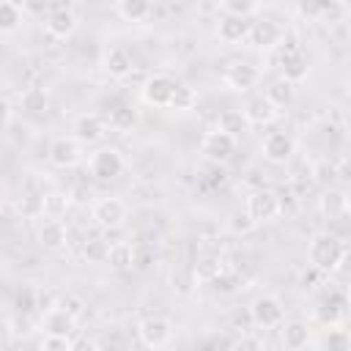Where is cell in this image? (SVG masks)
Segmentation results:
<instances>
[{
  "instance_id": "obj_1",
  "label": "cell",
  "mask_w": 351,
  "mask_h": 351,
  "mask_svg": "<svg viewBox=\"0 0 351 351\" xmlns=\"http://www.w3.org/2000/svg\"><path fill=\"white\" fill-rule=\"evenodd\" d=\"M346 241L335 233H315L307 244V258H310V266L318 271V274H332L343 266L346 261Z\"/></svg>"
},
{
  "instance_id": "obj_2",
  "label": "cell",
  "mask_w": 351,
  "mask_h": 351,
  "mask_svg": "<svg viewBox=\"0 0 351 351\" xmlns=\"http://www.w3.org/2000/svg\"><path fill=\"white\" fill-rule=\"evenodd\" d=\"M77 11L71 3H49V11L44 16V30L49 38H58V41H66L77 33Z\"/></svg>"
},
{
  "instance_id": "obj_3",
  "label": "cell",
  "mask_w": 351,
  "mask_h": 351,
  "mask_svg": "<svg viewBox=\"0 0 351 351\" xmlns=\"http://www.w3.org/2000/svg\"><path fill=\"white\" fill-rule=\"evenodd\" d=\"M280 208H282L280 195H277L274 189L258 186V189H252V192L247 195V208H244V211H247V217L252 219V225L258 228V225H266V222L277 219Z\"/></svg>"
},
{
  "instance_id": "obj_4",
  "label": "cell",
  "mask_w": 351,
  "mask_h": 351,
  "mask_svg": "<svg viewBox=\"0 0 351 351\" xmlns=\"http://www.w3.org/2000/svg\"><path fill=\"white\" fill-rule=\"evenodd\" d=\"M137 337L145 348L162 351L173 340V324L165 315H145V318L137 321Z\"/></svg>"
},
{
  "instance_id": "obj_5",
  "label": "cell",
  "mask_w": 351,
  "mask_h": 351,
  "mask_svg": "<svg viewBox=\"0 0 351 351\" xmlns=\"http://www.w3.org/2000/svg\"><path fill=\"white\" fill-rule=\"evenodd\" d=\"M88 170H90V176L96 181H112V178H118L126 170V159H123V154L118 148L104 145V148H99V151L90 154Z\"/></svg>"
},
{
  "instance_id": "obj_6",
  "label": "cell",
  "mask_w": 351,
  "mask_h": 351,
  "mask_svg": "<svg viewBox=\"0 0 351 351\" xmlns=\"http://www.w3.org/2000/svg\"><path fill=\"white\" fill-rule=\"evenodd\" d=\"M93 222L99 225V228H104V230H115V228H121L123 222H126V217H129V206L121 200V197H115V195H107V197H99L96 203H93Z\"/></svg>"
},
{
  "instance_id": "obj_7",
  "label": "cell",
  "mask_w": 351,
  "mask_h": 351,
  "mask_svg": "<svg viewBox=\"0 0 351 351\" xmlns=\"http://www.w3.org/2000/svg\"><path fill=\"white\" fill-rule=\"evenodd\" d=\"M250 318H252V324L261 326V329H274V326H280V324L285 321V307H282V302H280L277 296L263 293V296L252 299V304H250Z\"/></svg>"
},
{
  "instance_id": "obj_8",
  "label": "cell",
  "mask_w": 351,
  "mask_h": 351,
  "mask_svg": "<svg viewBox=\"0 0 351 351\" xmlns=\"http://www.w3.org/2000/svg\"><path fill=\"white\" fill-rule=\"evenodd\" d=\"M222 80H225V85H228L230 90L247 93V90L258 88V82H261V69H258L255 63H250V60H233V63H228Z\"/></svg>"
},
{
  "instance_id": "obj_9",
  "label": "cell",
  "mask_w": 351,
  "mask_h": 351,
  "mask_svg": "<svg viewBox=\"0 0 351 351\" xmlns=\"http://www.w3.org/2000/svg\"><path fill=\"white\" fill-rule=\"evenodd\" d=\"M47 159L58 170H71L82 162V145L74 137H55L47 148Z\"/></svg>"
},
{
  "instance_id": "obj_10",
  "label": "cell",
  "mask_w": 351,
  "mask_h": 351,
  "mask_svg": "<svg viewBox=\"0 0 351 351\" xmlns=\"http://www.w3.org/2000/svg\"><path fill=\"white\" fill-rule=\"evenodd\" d=\"M176 80L173 77H167V74H151L145 82H143V88H140V96H143V101L148 104V107H170V99H173V93H176Z\"/></svg>"
},
{
  "instance_id": "obj_11",
  "label": "cell",
  "mask_w": 351,
  "mask_h": 351,
  "mask_svg": "<svg viewBox=\"0 0 351 351\" xmlns=\"http://www.w3.org/2000/svg\"><path fill=\"white\" fill-rule=\"evenodd\" d=\"M236 143H239V140H233V137H228V134L211 129V132H206L203 140H200V154H203L208 162H214V165H225V162L233 159Z\"/></svg>"
},
{
  "instance_id": "obj_12",
  "label": "cell",
  "mask_w": 351,
  "mask_h": 351,
  "mask_svg": "<svg viewBox=\"0 0 351 351\" xmlns=\"http://www.w3.org/2000/svg\"><path fill=\"white\" fill-rule=\"evenodd\" d=\"M247 41L255 49H274V47L282 44V27L274 19H269V16H261V19L250 22Z\"/></svg>"
},
{
  "instance_id": "obj_13",
  "label": "cell",
  "mask_w": 351,
  "mask_h": 351,
  "mask_svg": "<svg viewBox=\"0 0 351 351\" xmlns=\"http://www.w3.org/2000/svg\"><path fill=\"white\" fill-rule=\"evenodd\" d=\"M261 151H263V159H269L271 165H285L296 154V140L288 132H269L261 143Z\"/></svg>"
},
{
  "instance_id": "obj_14",
  "label": "cell",
  "mask_w": 351,
  "mask_h": 351,
  "mask_svg": "<svg viewBox=\"0 0 351 351\" xmlns=\"http://www.w3.org/2000/svg\"><path fill=\"white\" fill-rule=\"evenodd\" d=\"M288 47H282V55H280V69H282V80H288L291 85H296V82H302L304 77H307V71H310V66H307V58H304V52L293 44V41H285Z\"/></svg>"
},
{
  "instance_id": "obj_15",
  "label": "cell",
  "mask_w": 351,
  "mask_h": 351,
  "mask_svg": "<svg viewBox=\"0 0 351 351\" xmlns=\"http://www.w3.org/2000/svg\"><path fill=\"white\" fill-rule=\"evenodd\" d=\"M36 241H38L44 250L58 252V250L66 247V241H69V230H66V225H63L60 219L47 217V219H41L38 228H36Z\"/></svg>"
},
{
  "instance_id": "obj_16",
  "label": "cell",
  "mask_w": 351,
  "mask_h": 351,
  "mask_svg": "<svg viewBox=\"0 0 351 351\" xmlns=\"http://www.w3.org/2000/svg\"><path fill=\"white\" fill-rule=\"evenodd\" d=\"M107 134V121L99 112H82L74 121V140L82 143H99Z\"/></svg>"
},
{
  "instance_id": "obj_17",
  "label": "cell",
  "mask_w": 351,
  "mask_h": 351,
  "mask_svg": "<svg viewBox=\"0 0 351 351\" xmlns=\"http://www.w3.org/2000/svg\"><path fill=\"white\" fill-rule=\"evenodd\" d=\"M41 329H44L47 337H66V340H71V335H74V329H77V321H74L71 315H66L60 307L52 304V307L44 313V318H41Z\"/></svg>"
},
{
  "instance_id": "obj_18",
  "label": "cell",
  "mask_w": 351,
  "mask_h": 351,
  "mask_svg": "<svg viewBox=\"0 0 351 351\" xmlns=\"http://www.w3.org/2000/svg\"><path fill=\"white\" fill-rule=\"evenodd\" d=\"M280 340H282V348L285 351H304L307 343H310V326H307V321H302V318L282 321L280 324Z\"/></svg>"
},
{
  "instance_id": "obj_19",
  "label": "cell",
  "mask_w": 351,
  "mask_h": 351,
  "mask_svg": "<svg viewBox=\"0 0 351 351\" xmlns=\"http://www.w3.org/2000/svg\"><path fill=\"white\" fill-rule=\"evenodd\" d=\"M101 69H104L110 77H115V80L126 77V74L132 71V52H129L126 47H121V44L107 47L104 55H101Z\"/></svg>"
},
{
  "instance_id": "obj_20",
  "label": "cell",
  "mask_w": 351,
  "mask_h": 351,
  "mask_svg": "<svg viewBox=\"0 0 351 351\" xmlns=\"http://www.w3.org/2000/svg\"><path fill=\"white\" fill-rule=\"evenodd\" d=\"M343 315H346V293H340V291H332V293L324 296V302L315 307V318H318L321 324H326L329 329L337 326V324L343 321Z\"/></svg>"
},
{
  "instance_id": "obj_21",
  "label": "cell",
  "mask_w": 351,
  "mask_h": 351,
  "mask_svg": "<svg viewBox=\"0 0 351 351\" xmlns=\"http://www.w3.org/2000/svg\"><path fill=\"white\" fill-rule=\"evenodd\" d=\"M318 211L326 217V219H343L348 214V192L346 189H326L318 200Z\"/></svg>"
},
{
  "instance_id": "obj_22",
  "label": "cell",
  "mask_w": 351,
  "mask_h": 351,
  "mask_svg": "<svg viewBox=\"0 0 351 351\" xmlns=\"http://www.w3.org/2000/svg\"><path fill=\"white\" fill-rule=\"evenodd\" d=\"M247 33H250V19L219 16V22H217V38L222 44H241V41H247Z\"/></svg>"
},
{
  "instance_id": "obj_23",
  "label": "cell",
  "mask_w": 351,
  "mask_h": 351,
  "mask_svg": "<svg viewBox=\"0 0 351 351\" xmlns=\"http://www.w3.org/2000/svg\"><path fill=\"white\" fill-rule=\"evenodd\" d=\"M244 118H247V123L250 126H269L274 118H277V110L263 99V96H255V99H250L247 104H244Z\"/></svg>"
},
{
  "instance_id": "obj_24",
  "label": "cell",
  "mask_w": 351,
  "mask_h": 351,
  "mask_svg": "<svg viewBox=\"0 0 351 351\" xmlns=\"http://www.w3.org/2000/svg\"><path fill=\"white\" fill-rule=\"evenodd\" d=\"M214 129L222 132V134H228V137H233V140H239L241 134L250 132V123H247V118H244L241 110H222L217 115V126Z\"/></svg>"
},
{
  "instance_id": "obj_25",
  "label": "cell",
  "mask_w": 351,
  "mask_h": 351,
  "mask_svg": "<svg viewBox=\"0 0 351 351\" xmlns=\"http://www.w3.org/2000/svg\"><path fill=\"white\" fill-rule=\"evenodd\" d=\"M104 263H110V269L115 271H126L137 263V255H134V247L129 241H112L107 244V258Z\"/></svg>"
},
{
  "instance_id": "obj_26",
  "label": "cell",
  "mask_w": 351,
  "mask_h": 351,
  "mask_svg": "<svg viewBox=\"0 0 351 351\" xmlns=\"http://www.w3.org/2000/svg\"><path fill=\"white\" fill-rule=\"evenodd\" d=\"M112 11L123 19V22H148L154 16V5L145 0H118L112 5Z\"/></svg>"
},
{
  "instance_id": "obj_27",
  "label": "cell",
  "mask_w": 351,
  "mask_h": 351,
  "mask_svg": "<svg viewBox=\"0 0 351 351\" xmlns=\"http://www.w3.org/2000/svg\"><path fill=\"white\" fill-rule=\"evenodd\" d=\"M137 110L132 107V104H126V101H118L112 110H110V115H107V126L110 129H115V132H132L134 126H137Z\"/></svg>"
},
{
  "instance_id": "obj_28",
  "label": "cell",
  "mask_w": 351,
  "mask_h": 351,
  "mask_svg": "<svg viewBox=\"0 0 351 351\" xmlns=\"http://www.w3.org/2000/svg\"><path fill=\"white\" fill-rule=\"evenodd\" d=\"M25 22V14L19 8V3L11 0H0V36H14Z\"/></svg>"
},
{
  "instance_id": "obj_29",
  "label": "cell",
  "mask_w": 351,
  "mask_h": 351,
  "mask_svg": "<svg viewBox=\"0 0 351 351\" xmlns=\"http://www.w3.org/2000/svg\"><path fill=\"white\" fill-rule=\"evenodd\" d=\"M293 96H296V88L288 82V80H274L269 88H266V93H263V99L277 110V107H288L291 101H293Z\"/></svg>"
},
{
  "instance_id": "obj_30",
  "label": "cell",
  "mask_w": 351,
  "mask_h": 351,
  "mask_svg": "<svg viewBox=\"0 0 351 351\" xmlns=\"http://www.w3.org/2000/svg\"><path fill=\"white\" fill-rule=\"evenodd\" d=\"M222 271H225V266H222V258H219V255H203V258H197V263L192 266V274H195L197 282H211V280H217Z\"/></svg>"
},
{
  "instance_id": "obj_31",
  "label": "cell",
  "mask_w": 351,
  "mask_h": 351,
  "mask_svg": "<svg viewBox=\"0 0 351 351\" xmlns=\"http://www.w3.org/2000/svg\"><path fill=\"white\" fill-rule=\"evenodd\" d=\"M217 8L222 16H236V19H250L261 11V5L255 0H219Z\"/></svg>"
},
{
  "instance_id": "obj_32",
  "label": "cell",
  "mask_w": 351,
  "mask_h": 351,
  "mask_svg": "<svg viewBox=\"0 0 351 351\" xmlns=\"http://www.w3.org/2000/svg\"><path fill=\"white\" fill-rule=\"evenodd\" d=\"M195 107H197V90H195L192 85H184V82H178L167 110H173V112H192Z\"/></svg>"
},
{
  "instance_id": "obj_33",
  "label": "cell",
  "mask_w": 351,
  "mask_h": 351,
  "mask_svg": "<svg viewBox=\"0 0 351 351\" xmlns=\"http://www.w3.org/2000/svg\"><path fill=\"white\" fill-rule=\"evenodd\" d=\"M351 14L348 3L343 0H329V3H318V22H326V25H337V22H346V16Z\"/></svg>"
},
{
  "instance_id": "obj_34",
  "label": "cell",
  "mask_w": 351,
  "mask_h": 351,
  "mask_svg": "<svg viewBox=\"0 0 351 351\" xmlns=\"http://www.w3.org/2000/svg\"><path fill=\"white\" fill-rule=\"evenodd\" d=\"M19 104H22V110H27V112H44L47 110V90L44 88H25L22 93H19Z\"/></svg>"
},
{
  "instance_id": "obj_35",
  "label": "cell",
  "mask_w": 351,
  "mask_h": 351,
  "mask_svg": "<svg viewBox=\"0 0 351 351\" xmlns=\"http://www.w3.org/2000/svg\"><path fill=\"white\" fill-rule=\"evenodd\" d=\"M55 307H60L66 315H71L74 321H80V315L85 313V302H82V296H77V293H71V291H66L58 302H55Z\"/></svg>"
},
{
  "instance_id": "obj_36",
  "label": "cell",
  "mask_w": 351,
  "mask_h": 351,
  "mask_svg": "<svg viewBox=\"0 0 351 351\" xmlns=\"http://www.w3.org/2000/svg\"><path fill=\"white\" fill-rule=\"evenodd\" d=\"M324 351H351V340L343 329H329V335L324 337Z\"/></svg>"
},
{
  "instance_id": "obj_37",
  "label": "cell",
  "mask_w": 351,
  "mask_h": 351,
  "mask_svg": "<svg viewBox=\"0 0 351 351\" xmlns=\"http://www.w3.org/2000/svg\"><path fill=\"white\" fill-rule=\"evenodd\" d=\"M19 211L25 217H41L44 214V195H22Z\"/></svg>"
},
{
  "instance_id": "obj_38",
  "label": "cell",
  "mask_w": 351,
  "mask_h": 351,
  "mask_svg": "<svg viewBox=\"0 0 351 351\" xmlns=\"http://www.w3.org/2000/svg\"><path fill=\"white\" fill-rule=\"evenodd\" d=\"M107 244H110V241H104V239H90V241H85V258H88L90 263H104V258H107Z\"/></svg>"
},
{
  "instance_id": "obj_39",
  "label": "cell",
  "mask_w": 351,
  "mask_h": 351,
  "mask_svg": "<svg viewBox=\"0 0 351 351\" xmlns=\"http://www.w3.org/2000/svg\"><path fill=\"white\" fill-rule=\"evenodd\" d=\"M208 285H211V288H214V291H222V293H233V291H236V285H239V282H236V277H233V274H230V271H228V269H225V271H222V274H219V277H217V280H211V282H208Z\"/></svg>"
},
{
  "instance_id": "obj_40",
  "label": "cell",
  "mask_w": 351,
  "mask_h": 351,
  "mask_svg": "<svg viewBox=\"0 0 351 351\" xmlns=\"http://www.w3.org/2000/svg\"><path fill=\"white\" fill-rule=\"evenodd\" d=\"M233 351H266V348H263V340H261V337H255V335H241V337L236 340Z\"/></svg>"
},
{
  "instance_id": "obj_41",
  "label": "cell",
  "mask_w": 351,
  "mask_h": 351,
  "mask_svg": "<svg viewBox=\"0 0 351 351\" xmlns=\"http://www.w3.org/2000/svg\"><path fill=\"white\" fill-rule=\"evenodd\" d=\"M313 176H315V181H321V184H332L335 176H337V170H335L332 162H321V165L313 170Z\"/></svg>"
},
{
  "instance_id": "obj_42",
  "label": "cell",
  "mask_w": 351,
  "mask_h": 351,
  "mask_svg": "<svg viewBox=\"0 0 351 351\" xmlns=\"http://www.w3.org/2000/svg\"><path fill=\"white\" fill-rule=\"evenodd\" d=\"M230 228H233L236 233H250L255 225H252V219L247 217V211H239V214H233V222H230Z\"/></svg>"
},
{
  "instance_id": "obj_43",
  "label": "cell",
  "mask_w": 351,
  "mask_h": 351,
  "mask_svg": "<svg viewBox=\"0 0 351 351\" xmlns=\"http://www.w3.org/2000/svg\"><path fill=\"white\" fill-rule=\"evenodd\" d=\"M69 351H99V343L96 340H90V337H71V343H69Z\"/></svg>"
},
{
  "instance_id": "obj_44",
  "label": "cell",
  "mask_w": 351,
  "mask_h": 351,
  "mask_svg": "<svg viewBox=\"0 0 351 351\" xmlns=\"http://www.w3.org/2000/svg\"><path fill=\"white\" fill-rule=\"evenodd\" d=\"M69 343L66 337H47L44 335V343H41V351H69Z\"/></svg>"
},
{
  "instance_id": "obj_45",
  "label": "cell",
  "mask_w": 351,
  "mask_h": 351,
  "mask_svg": "<svg viewBox=\"0 0 351 351\" xmlns=\"http://www.w3.org/2000/svg\"><path fill=\"white\" fill-rule=\"evenodd\" d=\"M63 195H44V214H58L60 208H66V200H60Z\"/></svg>"
},
{
  "instance_id": "obj_46",
  "label": "cell",
  "mask_w": 351,
  "mask_h": 351,
  "mask_svg": "<svg viewBox=\"0 0 351 351\" xmlns=\"http://www.w3.org/2000/svg\"><path fill=\"white\" fill-rule=\"evenodd\" d=\"M296 11H299L304 19H315V22H318V3H299Z\"/></svg>"
},
{
  "instance_id": "obj_47",
  "label": "cell",
  "mask_w": 351,
  "mask_h": 351,
  "mask_svg": "<svg viewBox=\"0 0 351 351\" xmlns=\"http://www.w3.org/2000/svg\"><path fill=\"white\" fill-rule=\"evenodd\" d=\"M8 121H11V101L0 96V132L8 126Z\"/></svg>"
}]
</instances>
